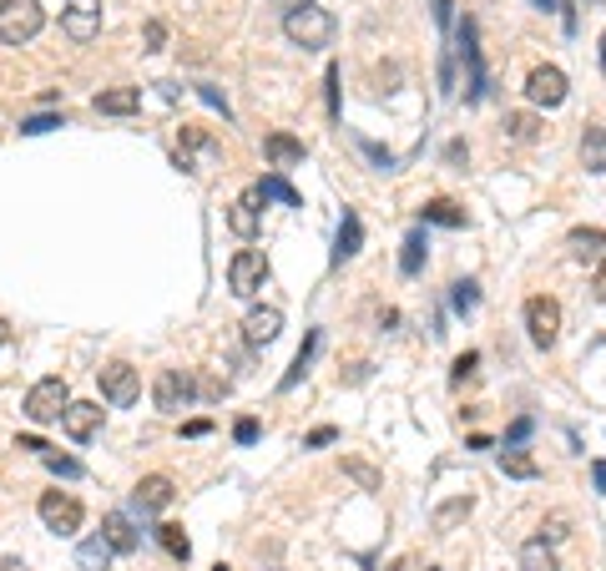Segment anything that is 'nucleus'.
Returning <instances> with one entry per match:
<instances>
[{
	"label": "nucleus",
	"mask_w": 606,
	"mask_h": 571,
	"mask_svg": "<svg viewBox=\"0 0 606 571\" xmlns=\"http://www.w3.org/2000/svg\"><path fill=\"white\" fill-rule=\"evenodd\" d=\"M283 36H288L293 46H303V51H324V46L334 41V16H329L324 5H293V11L283 16Z\"/></svg>",
	"instance_id": "1"
},
{
	"label": "nucleus",
	"mask_w": 606,
	"mask_h": 571,
	"mask_svg": "<svg viewBox=\"0 0 606 571\" xmlns=\"http://www.w3.org/2000/svg\"><path fill=\"white\" fill-rule=\"evenodd\" d=\"M46 26L41 16V0H0V41L5 46H26L36 41Z\"/></svg>",
	"instance_id": "2"
},
{
	"label": "nucleus",
	"mask_w": 606,
	"mask_h": 571,
	"mask_svg": "<svg viewBox=\"0 0 606 571\" xmlns=\"http://www.w3.org/2000/svg\"><path fill=\"white\" fill-rule=\"evenodd\" d=\"M66 405H71V385H66L61 374H51V379L31 385V395H26V420H36V425H56V420L66 415Z\"/></svg>",
	"instance_id": "3"
},
{
	"label": "nucleus",
	"mask_w": 606,
	"mask_h": 571,
	"mask_svg": "<svg viewBox=\"0 0 606 571\" xmlns=\"http://www.w3.org/2000/svg\"><path fill=\"white\" fill-rule=\"evenodd\" d=\"M263 284H268V258L253 253V248L233 253V264H227V288H233L238 298H258Z\"/></svg>",
	"instance_id": "4"
},
{
	"label": "nucleus",
	"mask_w": 606,
	"mask_h": 571,
	"mask_svg": "<svg viewBox=\"0 0 606 571\" xmlns=\"http://www.w3.org/2000/svg\"><path fill=\"white\" fill-rule=\"evenodd\" d=\"M526 334H530V344H536V349H551L556 334H561V304H556V298H546V294L526 298Z\"/></svg>",
	"instance_id": "5"
},
{
	"label": "nucleus",
	"mask_w": 606,
	"mask_h": 571,
	"mask_svg": "<svg viewBox=\"0 0 606 571\" xmlns=\"http://www.w3.org/2000/svg\"><path fill=\"white\" fill-rule=\"evenodd\" d=\"M41 521L46 531H56V536H76L81 531V521H87V511H81V501L66 491H46L41 495Z\"/></svg>",
	"instance_id": "6"
},
{
	"label": "nucleus",
	"mask_w": 606,
	"mask_h": 571,
	"mask_svg": "<svg viewBox=\"0 0 606 571\" xmlns=\"http://www.w3.org/2000/svg\"><path fill=\"white\" fill-rule=\"evenodd\" d=\"M460 51H465V67H470V101H486L490 97V77H486V61H480V26H475V16L460 21Z\"/></svg>",
	"instance_id": "7"
},
{
	"label": "nucleus",
	"mask_w": 606,
	"mask_h": 571,
	"mask_svg": "<svg viewBox=\"0 0 606 571\" xmlns=\"http://www.w3.org/2000/svg\"><path fill=\"white\" fill-rule=\"evenodd\" d=\"M526 97L536 101V107L556 111L566 97H571V87H566V71H561V67H536V71L526 77Z\"/></svg>",
	"instance_id": "8"
},
{
	"label": "nucleus",
	"mask_w": 606,
	"mask_h": 571,
	"mask_svg": "<svg viewBox=\"0 0 606 571\" xmlns=\"http://www.w3.org/2000/svg\"><path fill=\"white\" fill-rule=\"evenodd\" d=\"M61 31L71 36V41H97L101 36V0H66Z\"/></svg>",
	"instance_id": "9"
},
{
	"label": "nucleus",
	"mask_w": 606,
	"mask_h": 571,
	"mask_svg": "<svg viewBox=\"0 0 606 571\" xmlns=\"http://www.w3.org/2000/svg\"><path fill=\"white\" fill-rule=\"evenodd\" d=\"M101 395H107L117 410L137 405V395H141L137 369H131V364H121V359H117V364H107V369H101Z\"/></svg>",
	"instance_id": "10"
},
{
	"label": "nucleus",
	"mask_w": 606,
	"mask_h": 571,
	"mask_svg": "<svg viewBox=\"0 0 606 571\" xmlns=\"http://www.w3.org/2000/svg\"><path fill=\"white\" fill-rule=\"evenodd\" d=\"M152 400H157L162 415H177V410L193 400V379H187L183 369H162V374H157V385H152Z\"/></svg>",
	"instance_id": "11"
},
{
	"label": "nucleus",
	"mask_w": 606,
	"mask_h": 571,
	"mask_svg": "<svg viewBox=\"0 0 606 571\" xmlns=\"http://www.w3.org/2000/svg\"><path fill=\"white\" fill-rule=\"evenodd\" d=\"M283 334V308H253L248 319H243V344H248V349H268L273 339H278Z\"/></svg>",
	"instance_id": "12"
},
{
	"label": "nucleus",
	"mask_w": 606,
	"mask_h": 571,
	"mask_svg": "<svg viewBox=\"0 0 606 571\" xmlns=\"http://www.w3.org/2000/svg\"><path fill=\"white\" fill-rule=\"evenodd\" d=\"M177 162H183L187 172H197V167L217 162V142L203 132V127H183V147H177Z\"/></svg>",
	"instance_id": "13"
},
{
	"label": "nucleus",
	"mask_w": 606,
	"mask_h": 571,
	"mask_svg": "<svg viewBox=\"0 0 606 571\" xmlns=\"http://www.w3.org/2000/svg\"><path fill=\"white\" fill-rule=\"evenodd\" d=\"M61 425H66L71 440H91L101 430V405H91V400H71L66 415H61Z\"/></svg>",
	"instance_id": "14"
},
{
	"label": "nucleus",
	"mask_w": 606,
	"mask_h": 571,
	"mask_svg": "<svg viewBox=\"0 0 606 571\" xmlns=\"http://www.w3.org/2000/svg\"><path fill=\"white\" fill-rule=\"evenodd\" d=\"M263 198H258V187H248V192H243L238 202H233V208H227V228L238 233V238H253V233H258V223H263Z\"/></svg>",
	"instance_id": "15"
},
{
	"label": "nucleus",
	"mask_w": 606,
	"mask_h": 571,
	"mask_svg": "<svg viewBox=\"0 0 606 571\" xmlns=\"http://www.w3.org/2000/svg\"><path fill=\"white\" fill-rule=\"evenodd\" d=\"M566 248H571L576 264H606V228H576L571 238H566Z\"/></svg>",
	"instance_id": "16"
},
{
	"label": "nucleus",
	"mask_w": 606,
	"mask_h": 571,
	"mask_svg": "<svg viewBox=\"0 0 606 571\" xmlns=\"http://www.w3.org/2000/svg\"><path fill=\"white\" fill-rule=\"evenodd\" d=\"M131 501H137V511H147V516L152 511H167V505H172V481H167V475H141Z\"/></svg>",
	"instance_id": "17"
},
{
	"label": "nucleus",
	"mask_w": 606,
	"mask_h": 571,
	"mask_svg": "<svg viewBox=\"0 0 606 571\" xmlns=\"http://www.w3.org/2000/svg\"><path fill=\"white\" fill-rule=\"evenodd\" d=\"M91 107H97L101 117H131V111L141 107V87H111V91H97V97H91Z\"/></svg>",
	"instance_id": "18"
},
{
	"label": "nucleus",
	"mask_w": 606,
	"mask_h": 571,
	"mask_svg": "<svg viewBox=\"0 0 606 571\" xmlns=\"http://www.w3.org/2000/svg\"><path fill=\"white\" fill-rule=\"evenodd\" d=\"M101 536H107V546L121 551V556H131V551L141 546V536H137V526H131V516H121V511H111V516L101 521Z\"/></svg>",
	"instance_id": "19"
},
{
	"label": "nucleus",
	"mask_w": 606,
	"mask_h": 571,
	"mask_svg": "<svg viewBox=\"0 0 606 571\" xmlns=\"http://www.w3.org/2000/svg\"><path fill=\"white\" fill-rule=\"evenodd\" d=\"M424 253H430V238H424V223H420V228H410L400 243V274L404 278H414L424 268Z\"/></svg>",
	"instance_id": "20"
},
{
	"label": "nucleus",
	"mask_w": 606,
	"mask_h": 571,
	"mask_svg": "<svg viewBox=\"0 0 606 571\" xmlns=\"http://www.w3.org/2000/svg\"><path fill=\"white\" fill-rule=\"evenodd\" d=\"M263 152H268V162H273V167H283V172L303 162V142H298V137H288V132H268Z\"/></svg>",
	"instance_id": "21"
},
{
	"label": "nucleus",
	"mask_w": 606,
	"mask_h": 571,
	"mask_svg": "<svg viewBox=\"0 0 606 571\" xmlns=\"http://www.w3.org/2000/svg\"><path fill=\"white\" fill-rule=\"evenodd\" d=\"M359 243H364V223H359V213H354V208H344V223H339V238H334V264L354 258Z\"/></svg>",
	"instance_id": "22"
},
{
	"label": "nucleus",
	"mask_w": 606,
	"mask_h": 571,
	"mask_svg": "<svg viewBox=\"0 0 606 571\" xmlns=\"http://www.w3.org/2000/svg\"><path fill=\"white\" fill-rule=\"evenodd\" d=\"M420 223H434V228H465V208L450 202V198H434V202H424Z\"/></svg>",
	"instance_id": "23"
},
{
	"label": "nucleus",
	"mask_w": 606,
	"mask_h": 571,
	"mask_svg": "<svg viewBox=\"0 0 606 571\" xmlns=\"http://www.w3.org/2000/svg\"><path fill=\"white\" fill-rule=\"evenodd\" d=\"M258 198H263V202L273 198V202H283V208H303L298 187H293L283 172H268V177H263V182H258Z\"/></svg>",
	"instance_id": "24"
},
{
	"label": "nucleus",
	"mask_w": 606,
	"mask_h": 571,
	"mask_svg": "<svg viewBox=\"0 0 606 571\" xmlns=\"http://www.w3.org/2000/svg\"><path fill=\"white\" fill-rule=\"evenodd\" d=\"M319 344H324V334L314 329V334H308V339H303V349L293 354V364H288V374H283V379H278V389H293V385H298V379H303V374H308V364H314Z\"/></svg>",
	"instance_id": "25"
},
{
	"label": "nucleus",
	"mask_w": 606,
	"mask_h": 571,
	"mask_svg": "<svg viewBox=\"0 0 606 571\" xmlns=\"http://www.w3.org/2000/svg\"><path fill=\"white\" fill-rule=\"evenodd\" d=\"M76 566H81V571H107L111 566L107 536H87V541H81V546H76Z\"/></svg>",
	"instance_id": "26"
},
{
	"label": "nucleus",
	"mask_w": 606,
	"mask_h": 571,
	"mask_svg": "<svg viewBox=\"0 0 606 571\" xmlns=\"http://www.w3.org/2000/svg\"><path fill=\"white\" fill-rule=\"evenodd\" d=\"M520 571H556V551H551V541H526L520 546Z\"/></svg>",
	"instance_id": "27"
},
{
	"label": "nucleus",
	"mask_w": 606,
	"mask_h": 571,
	"mask_svg": "<svg viewBox=\"0 0 606 571\" xmlns=\"http://www.w3.org/2000/svg\"><path fill=\"white\" fill-rule=\"evenodd\" d=\"M581 157H586V167H591V172H606V132H601V127H586Z\"/></svg>",
	"instance_id": "28"
},
{
	"label": "nucleus",
	"mask_w": 606,
	"mask_h": 571,
	"mask_svg": "<svg viewBox=\"0 0 606 571\" xmlns=\"http://www.w3.org/2000/svg\"><path fill=\"white\" fill-rule=\"evenodd\" d=\"M500 471L516 475V481H536V475H541V465L530 461L526 451H500Z\"/></svg>",
	"instance_id": "29"
},
{
	"label": "nucleus",
	"mask_w": 606,
	"mask_h": 571,
	"mask_svg": "<svg viewBox=\"0 0 606 571\" xmlns=\"http://www.w3.org/2000/svg\"><path fill=\"white\" fill-rule=\"evenodd\" d=\"M506 137H510V142H536V137H541V121L530 117V111H510V117H506Z\"/></svg>",
	"instance_id": "30"
},
{
	"label": "nucleus",
	"mask_w": 606,
	"mask_h": 571,
	"mask_svg": "<svg viewBox=\"0 0 606 571\" xmlns=\"http://www.w3.org/2000/svg\"><path fill=\"white\" fill-rule=\"evenodd\" d=\"M157 541H162V551H167L172 561H187V556H193V541H187L183 526H157Z\"/></svg>",
	"instance_id": "31"
},
{
	"label": "nucleus",
	"mask_w": 606,
	"mask_h": 571,
	"mask_svg": "<svg viewBox=\"0 0 606 571\" xmlns=\"http://www.w3.org/2000/svg\"><path fill=\"white\" fill-rule=\"evenodd\" d=\"M470 511H475V501H470V495H460V501H450V505H440V511H434V531H450L454 521H465Z\"/></svg>",
	"instance_id": "32"
},
{
	"label": "nucleus",
	"mask_w": 606,
	"mask_h": 571,
	"mask_svg": "<svg viewBox=\"0 0 606 571\" xmlns=\"http://www.w3.org/2000/svg\"><path fill=\"white\" fill-rule=\"evenodd\" d=\"M450 304H454V314H475L480 284H475V278H460V284H454V294H450Z\"/></svg>",
	"instance_id": "33"
},
{
	"label": "nucleus",
	"mask_w": 606,
	"mask_h": 571,
	"mask_svg": "<svg viewBox=\"0 0 606 571\" xmlns=\"http://www.w3.org/2000/svg\"><path fill=\"white\" fill-rule=\"evenodd\" d=\"M344 475H354L364 491H379V471H374V465H364V461H344Z\"/></svg>",
	"instance_id": "34"
},
{
	"label": "nucleus",
	"mask_w": 606,
	"mask_h": 571,
	"mask_svg": "<svg viewBox=\"0 0 606 571\" xmlns=\"http://www.w3.org/2000/svg\"><path fill=\"white\" fill-rule=\"evenodd\" d=\"M41 461H46V465H51V471H56V475H66V481H76V475H81V465H76V461H71V455H56V451H51V445H46V455H41Z\"/></svg>",
	"instance_id": "35"
},
{
	"label": "nucleus",
	"mask_w": 606,
	"mask_h": 571,
	"mask_svg": "<svg viewBox=\"0 0 606 571\" xmlns=\"http://www.w3.org/2000/svg\"><path fill=\"white\" fill-rule=\"evenodd\" d=\"M475 364H480V354L465 349L460 359H454V374H450V379H454V385H470V379H475Z\"/></svg>",
	"instance_id": "36"
},
{
	"label": "nucleus",
	"mask_w": 606,
	"mask_h": 571,
	"mask_svg": "<svg viewBox=\"0 0 606 571\" xmlns=\"http://www.w3.org/2000/svg\"><path fill=\"white\" fill-rule=\"evenodd\" d=\"M530 430H536V425H530V415H520L516 425L506 430V451H520V445H526V440H530Z\"/></svg>",
	"instance_id": "37"
},
{
	"label": "nucleus",
	"mask_w": 606,
	"mask_h": 571,
	"mask_svg": "<svg viewBox=\"0 0 606 571\" xmlns=\"http://www.w3.org/2000/svg\"><path fill=\"white\" fill-rule=\"evenodd\" d=\"M56 127H61V117H26L21 137H41V132H56Z\"/></svg>",
	"instance_id": "38"
},
{
	"label": "nucleus",
	"mask_w": 606,
	"mask_h": 571,
	"mask_svg": "<svg viewBox=\"0 0 606 571\" xmlns=\"http://www.w3.org/2000/svg\"><path fill=\"white\" fill-rule=\"evenodd\" d=\"M536 5H541V11H556L566 21V31H576V11H571V0H536Z\"/></svg>",
	"instance_id": "39"
},
{
	"label": "nucleus",
	"mask_w": 606,
	"mask_h": 571,
	"mask_svg": "<svg viewBox=\"0 0 606 571\" xmlns=\"http://www.w3.org/2000/svg\"><path fill=\"white\" fill-rule=\"evenodd\" d=\"M324 87H329V121H339V67L324 71Z\"/></svg>",
	"instance_id": "40"
},
{
	"label": "nucleus",
	"mask_w": 606,
	"mask_h": 571,
	"mask_svg": "<svg viewBox=\"0 0 606 571\" xmlns=\"http://www.w3.org/2000/svg\"><path fill=\"white\" fill-rule=\"evenodd\" d=\"M233 440H238V445H253V440H258V420H238V425H233Z\"/></svg>",
	"instance_id": "41"
},
{
	"label": "nucleus",
	"mask_w": 606,
	"mask_h": 571,
	"mask_svg": "<svg viewBox=\"0 0 606 571\" xmlns=\"http://www.w3.org/2000/svg\"><path fill=\"white\" fill-rule=\"evenodd\" d=\"M162 41H167V26L162 21H147V51H162Z\"/></svg>",
	"instance_id": "42"
},
{
	"label": "nucleus",
	"mask_w": 606,
	"mask_h": 571,
	"mask_svg": "<svg viewBox=\"0 0 606 571\" xmlns=\"http://www.w3.org/2000/svg\"><path fill=\"white\" fill-rule=\"evenodd\" d=\"M197 97H203L207 107H217V111H223V117H227V97H223V91H217V87H197Z\"/></svg>",
	"instance_id": "43"
},
{
	"label": "nucleus",
	"mask_w": 606,
	"mask_h": 571,
	"mask_svg": "<svg viewBox=\"0 0 606 571\" xmlns=\"http://www.w3.org/2000/svg\"><path fill=\"white\" fill-rule=\"evenodd\" d=\"M359 147H364V152H369V157H374V162H379V167H384V172H394V157H390V152H384V147H374V142H359Z\"/></svg>",
	"instance_id": "44"
},
{
	"label": "nucleus",
	"mask_w": 606,
	"mask_h": 571,
	"mask_svg": "<svg viewBox=\"0 0 606 571\" xmlns=\"http://www.w3.org/2000/svg\"><path fill=\"white\" fill-rule=\"evenodd\" d=\"M561 536H566V516L556 511V516L546 521V536H541V541H561Z\"/></svg>",
	"instance_id": "45"
},
{
	"label": "nucleus",
	"mask_w": 606,
	"mask_h": 571,
	"mask_svg": "<svg viewBox=\"0 0 606 571\" xmlns=\"http://www.w3.org/2000/svg\"><path fill=\"white\" fill-rule=\"evenodd\" d=\"M334 440H339V430H334V425H319L314 435H308V445H334Z\"/></svg>",
	"instance_id": "46"
},
{
	"label": "nucleus",
	"mask_w": 606,
	"mask_h": 571,
	"mask_svg": "<svg viewBox=\"0 0 606 571\" xmlns=\"http://www.w3.org/2000/svg\"><path fill=\"white\" fill-rule=\"evenodd\" d=\"M207 430H213L207 420H187V425H183V435H187V440H197V435H207Z\"/></svg>",
	"instance_id": "47"
},
{
	"label": "nucleus",
	"mask_w": 606,
	"mask_h": 571,
	"mask_svg": "<svg viewBox=\"0 0 606 571\" xmlns=\"http://www.w3.org/2000/svg\"><path fill=\"white\" fill-rule=\"evenodd\" d=\"M591 485L606 495V461H596V465H591Z\"/></svg>",
	"instance_id": "48"
},
{
	"label": "nucleus",
	"mask_w": 606,
	"mask_h": 571,
	"mask_svg": "<svg viewBox=\"0 0 606 571\" xmlns=\"http://www.w3.org/2000/svg\"><path fill=\"white\" fill-rule=\"evenodd\" d=\"M21 451H31V455H46V440H36V435H21Z\"/></svg>",
	"instance_id": "49"
},
{
	"label": "nucleus",
	"mask_w": 606,
	"mask_h": 571,
	"mask_svg": "<svg viewBox=\"0 0 606 571\" xmlns=\"http://www.w3.org/2000/svg\"><path fill=\"white\" fill-rule=\"evenodd\" d=\"M450 5H454V0H434V21H440V26H450Z\"/></svg>",
	"instance_id": "50"
},
{
	"label": "nucleus",
	"mask_w": 606,
	"mask_h": 571,
	"mask_svg": "<svg viewBox=\"0 0 606 571\" xmlns=\"http://www.w3.org/2000/svg\"><path fill=\"white\" fill-rule=\"evenodd\" d=\"M0 571H31L21 556H0Z\"/></svg>",
	"instance_id": "51"
},
{
	"label": "nucleus",
	"mask_w": 606,
	"mask_h": 571,
	"mask_svg": "<svg viewBox=\"0 0 606 571\" xmlns=\"http://www.w3.org/2000/svg\"><path fill=\"white\" fill-rule=\"evenodd\" d=\"M596 298L606 304V264H596Z\"/></svg>",
	"instance_id": "52"
},
{
	"label": "nucleus",
	"mask_w": 606,
	"mask_h": 571,
	"mask_svg": "<svg viewBox=\"0 0 606 571\" xmlns=\"http://www.w3.org/2000/svg\"><path fill=\"white\" fill-rule=\"evenodd\" d=\"M5 339H11V324L0 319V349H5Z\"/></svg>",
	"instance_id": "53"
},
{
	"label": "nucleus",
	"mask_w": 606,
	"mask_h": 571,
	"mask_svg": "<svg viewBox=\"0 0 606 571\" xmlns=\"http://www.w3.org/2000/svg\"><path fill=\"white\" fill-rule=\"evenodd\" d=\"M601 71H606V36H601Z\"/></svg>",
	"instance_id": "54"
},
{
	"label": "nucleus",
	"mask_w": 606,
	"mask_h": 571,
	"mask_svg": "<svg viewBox=\"0 0 606 571\" xmlns=\"http://www.w3.org/2000/svg\"><path fill=\"white\" fill-rule=\"evenodd\" d=\"M213 571H227V566H213Z\"/></svg>",
	"instance_id": "55"
}]
</instances>
